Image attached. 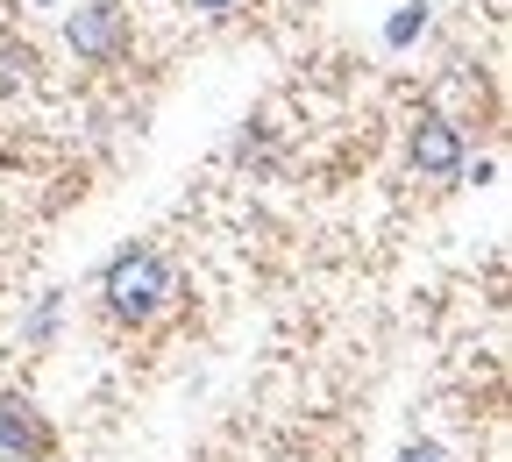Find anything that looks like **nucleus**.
<instances>
[{"mask_svg":"<svg viewBox=\"0 0 512 462\" xmlns=\"http://www.w3.org/2000/svg\"><path fill=\"white\" fill-rule=\"evenodd\" d=\"M171 292H178V278H171V263H164L150 242L121 249L107 271H100V299H107V313H114L121 327H150V320L171 306Z\"/></svg>","mask_w":512,"mask_h":462,"instance_id":"f257e3e1","label":"nucleus"},{"mask_svg":"<svg viewBox=\"0 0 512 462\" xmlns=\"http://www.w3.org/2000/svg\"><path fill=\"white\" fill-rule=\"evenodd\" d=\"M0 455H15V462H57V427L15 399V391H0Z\"/></svg>","mask_w":512,"mask_h":462,"instance_id":"f03ea898","label":"nucleus"},{"mask_svg":"<svg viewBox=\"0 0 512 462\" xmlns=\"http://www.w3.org/2000/svg\"><path fill=\"white\" fill-rule=\"evenodd\" d=\"M406 157H413L420 178H463V136H456V121L420 114L413 136H406Z\"/></svg>","mask_w":512,"mask_h":462,"instance_id":"7ed1b4c3","label":"nucleus"},{"mask_svg":"<svg viewBox=\"0 0 512 462\" xmlns=\"http://www.w3.org/2000/svg\"><path fill=\"white\" fill-rule=\"evenodd\" d=\"M64 43L86 64H114L121 57V0H86V8L64 22Z\"/></svg>","mask_w":512,"mask_h":462,"instance_id":"20e7f679","label":"nucleus"},{"mask_svg":"<svg viewBox=\"0 0 512 462\" xmlns=\"http://www.w3.org/2000/svg\"><path fill=\"white\" fill-rule=\"evenodd\" d=\"M420 29H427V0H413V8H399L392 22H384V43H392V50H406Z\"/></svg>","mask_w":512,"mask_h":462,"instance_id":"39448f33","label":"nucleus"},{"mask_svg":"<svg viewBox=\"0 0 512 462\" xmlns=\"http://www.w3.org/2000/svg\"><path fill=\"white\" fill-rule=\"evenodd\" d=\"M50 327H57V292L36 306V320H29V342H50Z\"/></svg>","mask_w":512,"mask_h":462,"instance_id":"423d86ee","label":"nucleus"},{"mask_svg":"<svg viewBox=\"0 0 512 462\" xmlns=\"http://www.w3.org/2000/svg\"><path fill=\"white\" fill-rule=\"evenodd\" d=\"M399 462H448V455H441L434 441H406V448H399Z\"/></svg>","mask_w":512,"mask_h":462,"instance_id":"0eeeda50","label":"nucleus"},{"mask_svg":"<svg viewBox=\"0 0 512 462\" xmlns=\"http://www.w3.org/2000/svg\"><path fill=\"white\" fill-rule=\"evenodd\" d=\"M185 8H192V15H214V22H221V15H235V8H242V0H185Z\"/></svg>","mask_w":512,"mask_h":462,"instance_id":"6e6552de","label":"nucleus"},{"mask_svg":"<svg viewBox=\"0 0 512 462\" xmlns=\"http://www.w3.org/2000/svg\"><path fill=\"white\" fill-rule=\"evenodd\" d=\"M491 8H505V0H491Z\"/></svg>","mask_w":512,"mask_h":462,"instance_id":"1a4fd4ad","label":"nucleus"}]
</instances>
